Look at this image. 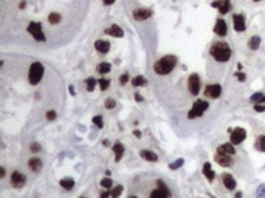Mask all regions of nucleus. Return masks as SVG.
Wrapping results in <instances>:
<instances>
[{
    "label": "nucleus",
    "mask_w": 265,
    "mask_h": 198,
    "mask_svg": "<svg viewBox=\"0 0 265 198\" xmlns=\"http://www.w3.org/2000/svg\"><path fill=\"white\" fill-rule=\"evenodd\" d=\"M245 136H246V132H245V129H240V127H236L233 132H231V144L233 146H237V144H240L243 139H245Z\"/></svg>",
    "instance_id": "nucleus-7"
},
{
    "label": "nucleus",
    "mask_w": 265,
    "mask_h": 198,
    "mask_svg": "<svg viewBox=\"0 0 265 198\" xmlns=\"http://www.w3.org/2000/svg\"><path fill=\"white\" fill-rule=\"evenodd\" d=\"M28 33H30L36 40H39V42H44V40H45V34L42 33V27H41V23L31 22V23L28 25Z\"/></svg>",
    "instance_id": "nucleus-5"
},
{
    "label": "nucleus",
    "mask_w": 265,
    "mask_h": 198,
    "mask_svg": "<svg viewBox=\"0 0 265 198\" xmlns=\"http://www.w3.org/2000/svg\"><path fill=\"white\" fill-rule=\"evenodd\" d=\"M217 152L220 153V155H234L236 153V149H234V146L233 144H222L219 149H217Z\"/></svg>",
    "instance_id": "nucleus-16"
},
{
    "label": "nucleus",
    "mask_w": 265,
    "mask_h": 198,
    "mask_svg": "<svg viewBox=\"0 0 265 198\" xmlns=\"http://www.w3.org/2000/svg\"><path fill=\"white\" fill-rule=\"evenodd\" d=\"M59 184H61V187H62V189H65V190H70V189H73V186H75V181H73L71 178H64V179H61V181H59Z\"/></svg>",
    "instance_id": "nucleus-24"
},
{
    "label": "nucleus",
    "mask_w": 265,
    "mask_h": 198,
    "mask_svg": "<svg viewBox=\"0 0 265 198\" xmlns=\"http://www.w3.org/2000/svg\"><path fill=\"white\" fill-rule=\"evenodd\" d=\"M96 82H98L96 79H93V77H88V79H87V90H88V91H93V90H95V85H96Z\"/></svg>",
    "instance_id": "nucleus-32"
},
{
    "label": "nucleus",
    "mask_w": 265,
    "mask_h": 198,
    "mask_svg": "<svg viewBox=\"0 0 265 198\" xmlns=\"http://www.w3.org/2000/svg\"><path fill=\"white\" fill-rule=\"evenodd\" d=\"M48 22H50L51 25L59 23V22H61V14H59V13H51V14L48 16Z\"/></svg>",
    "instance_id": "nucleus-29"
},
{
    "label": "nucleus",
    "mask_w": 265,
    "mask_h": 198,
    "mask_svg": "<svg viewBox=\"0 0 265 198\" xmlns=\"http://www.w3.org/2000/svg\"><path fill=\"white\" fill-rule=\"evenodd\" d=\"M28 166H30V169H31L33 172H39V170L42 169V161H41L39 158H31V159L28 161Z\"/></svg>",
    "instance_id": "nucleus-21"
},
{
    "label": "nucleus",
    "mask_w": 265,
    "mask_h": 198,
    "mask_svg": "<svg viewBox=\"0 0 265 198\" xmlns=\"http://www.w3.org/2000/svg\"><path fill=\"white\" fill-rule=\"evenodd\" d=\"M129 198H137V196H134V195H130V196H129Z\"/></svg>",
    "instance_id": "nucleus-51"
},
{
    "label": "nucleus",
    "mask_w": 265,
    "mask_h": 198,
    "mask_svg": "<svg viewBox=\"0 0 265 198\" xmlns=\"http://www.w3.org/2000/svg\"><path fill=\"white\" fill-rule=\"evenodd\" d=\"M135 99H137V102H143V96H141V94H138V93L135 94Z\"/></svg>",
    "instance_id": "nucleus-44"
},
{
    "label": "nucleus",
    "mask_w": 265,
    "mask_h": 198,
    "mask_svg": "<svg viewBox=\"0 0 265 198\" xmlns=\"http://www.w3.org/2000/svg\"><path fill=\"white\" fill-rule=\"evenodd\" d=\"M257 198H265V184H262L257 189Z\"/></svg>",
    "instance_id": "nucleus-37"
},
{
    "label": "nucleus",
    "mask_w": 265,
    "mask_h": 198,
    "mask_svg": "<svg viewBox=\"0 0 265 198\" xmlns=\"http://www.w3.org/2000/svg\"><path fill=\"white\" fill-rule=\"evenodd\" d=\"M19 6H20V8H25V6H27V2H20V5H19Z\"/></svg>",
    "instance_id": "nucleus-49"
},
{
    "label": "nucleus",
    "mask_w": 265,
    "mask_h": 198,
    "mask_svg": "<svg viewBox=\"0 0 265 198\" xmlns=\"http://www.w3.org/2000/svg\"><path fill=\"white\" fill-rule=\"evenodd\" d=\"M104 107H105V109H113V107H115V101H113L112 97L105 99V102H104Z\"/></svg>",
    "instance_id": "nucleus-36"
},
{
    "label": "nucleus",
    "mask_w": 265,
    "mask_h": 198,
    "mask_svg": "<svg viewBox=\"0 0 265 198\" xmlns=\"http://www.w3.org/2000/svg\"><path fill=\"white\" fill-rule=\"evenodd\" d=\"M113 152H115V161H119L124 155V146L121 142H116L113 146Z\"/></svg>",
    "instance_id": "nucleus-20"
},
{
    "label": "nucleus",
    "mask_w": 265,
    "mask_h": 198,
    "mask_svg": "<svg viewBox=\"0 0 265 198\" xmlns=\"http://www.w3.org/2000/svg\"><path fill=\"white\" fill-rule=\"evenodd\" d=\"M105 33H107L109 36H112V37H118V39L124 36V31L121 30V27H119V25H112L110 28H107V30H105Z\"/></svg>",
    "instance_id": "nucleus-15"
},
{
    "label": "nucleus",
    "mask_w": 265,
    "mask_h": 198,
    "mask_svg": "<svg viewBox=\"0 0 265 198\" xmlns=\"http://www.w3.org/2000/svg\"><path fill=\"white\" fill-rule=\"evenodd\" d=\"M240 196H242V192H237L236 193V198H240Z\"/></svg>",
    "instance_id": "nucleus-50"
},
{
    "label": "nucleus",
    "mask_w": 265,
    "mask_h": 198,
    "mask_svg": "<svg viewBox=\"0 0 265 198\" xmlns=\"http://www.w3.org/2000/svg\"><path fill=\"white\" fill-rule=\"evenodd\" d=\"M127 80H129V74H122V76L119 77V84H121V85H124Z\"/></svg>",
    "instance_id": "nucleus-42"
},
{
    "label": "nucleus",
    "mask_w": 265,
    "mask_h": 198,
    "mask_svg": "<svg viewBox=\"0 0 265 198\" xmlns=\"http://www.w3.org/2000/svg\"><path fill=\"white\" fill-rule=\"evenodd\" d=\"M152 16V11L151 10H146V8H140V10H135L134 11V19L135 20H146Z\"/></svg>",
    "instance_id": "nucleus-10"
},
{
    "label": "nucleus",
    "mask_w": 265,
    "mask_h": 198,
    "mask_svg": "<svg viewBox=\"0 0 265 198\" xmlns=\"http://www.w3.org/2000/svg\"><path fill=\"white\" fill-rule=\"evenodd\" d=\"M182 166H183V159L180 158V159H177L175 163L169 164V169H172V170H174V169H178V167H182Z\"/></svg>",
    "instance_id": "nucleus-35"
},
{
    "label": "nucleus",
    "mask_w": 265,
    "mask_h": 198,
    "mask_svg": "<svg viewBox=\"0 0 265 198\" xmlns=\"http://www.w3.org/2000/svg\"><path fill=\"white\" fill-rule=\"evenodd\" d=\"M95 48H96V51L105 54V53L110 50V43H109L107 40H96V42H95Z\"/></svg>",
    "instance_id": "nucleus-18"
},
{
    "label": "nucleus",
    "mask_w": 265,
    "mask_h": 198,
    "mask_svg": "<svg viewBox=\"0 0 265 198\" xmlns=\"http://www.w3.org/2000/svg\"><path fill=\"white\" fill-rule=\"evenodd\" d=\"M134 136H137V138H141V132H140V130H135V132H134Z\"/></svg>",
    "instance_id": "nucleus-46"
},
{
    "label": "nucleus",
    "mask_w": 265,
    "mask_h": 198,
    "mask_svg": "<svg viewBox=\"0 0 265 198\" xmlns=\"http://www.w3.org/2000/svg\"><path fill=\"white\" fill-rule=\"evenodd\" d=\"M110 64L109 62H102V64H99L98 67H96V71L99 73V74H107L109 71H110Z\"/></svg>",
    "instance_id": "nucleus-25"
},
{
    "label": "nucleus",
    "mask_w": 265,
    "mask_h": 198,
    "mask_svg": "<svg viewBox=\"0 0 265 198\" xmlns=\"http://www.w3.org/2000/svg\"><path fill=\"white\" fill-rule=\"evenodd\" d=\"M147 80H146V77H143V76H137V77H134L132 79V85L134 87H140V85H144Z\"/></svg>",
    "instance_id": "nucleus-30"
},
{
    "label": "nucleus",
    "mask_w": 265,
    "mask_h": 198,
    "mask_svg": "<svg viewBox=\"0 0 265 198\" xmlns=\"http://www.w3.org/2000/svg\"><path fill=\"white\" fill-rule=\"evenodd\" d=\"M121 192H122V186H115V187L112 189L110 196H112V198H118V196L121 195Z\"/></svg>",
    "instance_id": "nucleus-31"
},
{
    "label": "nucleus",
    "mask_w": 265,
    "mask_h": 198,
    "mask_svg": "<svg viewBox=\"0 0 265 198\" xmlns=\"http://www.w3.org/2000/svg\"><path fill=\"white\" fill-rule=\"evenodd\" d=\"M47 119H48V121H53V119H56V112H53V110L47 112Z\"/></svg>",
    "instance_id": "nucleus-40"
},
{
    "label": "nucleus",
    "mask_w": 265,
    "mask_h": 198,
    "mask_svg": "<svg viewBox=\"0 0 265 198\" xmlns=\"http://www.w3.org/2000/svg\"><path fill=\"white\" fill-rule=\"evenodd\" d=\"M256 149L259 152H265V135H260L256 139Z\"/></svg>",
    "instance_id": "nucleus-28"
},
{
    "label": "nucleus",
    "mask_w": 265,
    "mask_h": 198,
    "mask_svg": "<svg viewBox=\"0 0 265 198\" xmlns=\"http://www.w3.org/2000/svg\"><path fill=\"white\" fill-rule=\"evenodd\" d=\"M250 101L254 102V104H262V102L265 101V94H262V93H254V94L250 97Z\"/></svg>",
    "instance_id": "nucleus-27"
},
{
    "label": "nucleus",
    "mask_w": 265,
    "mask_h": 198,
    "mask_svg": "<svg viewBox=\"0 0 265 198\" xmlns=\"http://www.w3.org/2000/svg\"><path fill=\"white\" fill-rule=\"evenodd\" d=\"M30 150H31L33 153H36V152H39V150H41V144H37V142H33V144L30 146Z\"/></svg>",
    "instance_id": "nucleus-39"
},
{
    "label": "nucleus",
    "mask_w": 265,
    "mask_h": 198,
    "mask_svg": "<svg viewBox=\"0 0 265 198\" xmlns=\"http://www.w3.org/2000/svg\"><path fill=\"white\" fill-rule=\"evenodd\" d=\"M237 79H239L240 82H243V80H245V74H243V73H237Z\"/></svg>",
    "instance_id": "nucleus-43"
},
{
    "label": "nucleus",
    "mask_w": 265,
    "mask_h": 198,
    "mask_svg": "<svg viewBox=\"0 0 265 198\" xmlns=\"http://www.w3.org/2000/svg\"><path fill=\"white\" fill-rule=\"evenodd\" d=\"M214 31H216V34H217V36L225 37V36H226V31H228V28H226V22H225V20H222V19H219V20L216 22V28H214Z\"/></svg>",
    "instance_id": "nucleus-13"
},
{
    "label": "nucleus",
    "mask_w": 265,
    "mask_h": 198,
    "mask_svg": "<svg viewBox=\"0 0 265 198\" xmlns=\"http://www.w3.org/2000/svg\"><path fill=\"white\" fill-rule=\"evenodd\" d=\"M169 195L171 193H168L166 190H163V189H155L152 193H151V198H169Z\"/></svg>",
    "instance_id": "nucleus-22"
},
{
    "label": "nucleus",
    "mask_w": 265,
    "mask_h": 198,
    "mask_svg": "<svg viewBox=\"0 0 265 198\" xmlns=\"http://www.w3.org/2000/svg\"><path fill=\"white\" fill-rule=\"evenodd\" d=\"M208 107H209V104H208L206 101H202V99H199V101H195V102H194V105H192L191 112L188 113V118H189V119H194V118L202 116V115L208 110Z\"/></svg>",
    "instance_id": "nucleus-4"
},
{
    "label": "nucleus",
    "mask_w": 265,
    "mask_h": 198,
    "mask_svg": "<svg viewBox=\"0 0 265 198\" xmlns=\"http://www.w3.org/2000/svg\"><path fill=\"white\" fill-rule=\"evenodd\" d=\"M254 110L256 112H265V105L263 104H254Z\"/></svg>",
    "instance_id": "nucleus-41"
},
{
    "label": "nucleus",
    "mask_w": 265,
    "mask_h": 198,
    "mask_svg": "<svg viewBox=\"0 0 265 198\" xmlns=\"http://www.w3.org/2000/svg\"><path fill=\"white\" fill-rule=\"evenodd\" d=\"M203 173H205V176H206L209 181L214 179V170L211 169V164H209V163H205V166H203Z\"/></svg>",
    "instance_id": "nucleus-23"
},
{
    "label": "nucleus",
    "mask_w": 265,
    "mask_h": 198,
    "mask_svg": "<svg viewBox=\"0 0 265 198\" xmlns=\"http://www.w3.org/2000/svg\"><path fill=\"white\" fill-rule=\"evenodd\" d=\"M206 96L208 97H212V99H216V97H219L220 94H222V87L219 85V84H214V85H208V88H206Z\"/></svg>",
    "instance_id": "nucleus-11"
},
{
    "label": "nucleus",
    "mask_w": 265,
    "mask_h": 198,
    "mask_svg": "<svg viewBox=\"0 0 265 198\" xmlns=\"http://www.w3.org/2000/svg\"><path fill=\"white\" fill-rule=\"evenodd\" d=\"M188 87H189V93L191 94H199V91H200V77H199V74H191L189 76V79H188Z\"/></svg>",
    "instance_id": "nucleus-6"
},
{
    "label": "nucleus",
    "mask_w": 265,
    "mask_h": 198,
    "mask_svg": "<svg viewBox=\"0 0 265 198\" xmlns=\"http://www.w3.org/2000/svg\"><path fill=\"white\" fill-rule=\"evenodd\" d=\"M222 181H223V186H225L228 190L236 189V179L233 178V175H229V173H223V175H222Z\"/></svg>",
    "instance_id": "nucleus-14"
},
{
    "label": "nucleus",
    "mask_w": 265,
    "mask_h": 198,
    "mask_svg": "<svg viewBox=\"0 0 265 198\" xmlns=\"http://www.w3.org/2000/svg\"><path fill=\"white\" fill-rule=\"evenodd\" d=\"M175 64H177V57H175V56H165V57H161L160 60L155 62L154 70H155L157 74L165 76V74H169V73L174 70Z\"/></svg>",
    "instance_id": "nucleus-1"
},
{
    "label": "nucleus",
    "mask_w": 265,
    "mask_h": 198,
    "mask_svg": "<svg viewBox=\"0 0 265 198\" xmlns=\"http://www.w3.org/2000/svg\"><path fill=\"white\" fill-rule=\"evenodd\" d=\"M101 186L105 187V189H110V187L113 186V183H112L110 178H104V179H101Z\"/></svg>",
    "instance_id": "nucleus-34"
},
{
    "label": "nucleus",
    "mask_w": 265,
    "mask_h": 198,
    "mask_svg": "<svg viewBox=\"0 0 265 198\" xmlns=\"http://www.w3.org/2000/svg\"><path fill=\"white\" fill-rule=\"evenodd\" d=\"M259 45H260V37H259V36H253V37L250 39V42H248L250 50H257Z\"/></svg>",
    "instance_id": "nucleus-26"
},
{
    "label": "nucleus",
    "mask_w": 265,
    "mask_h": 198,
    "mask_svg": "<svg viewBox=\"0 0 265 198\" xmlns=\"http://www.w3.org/2000/svg\"><path fill=\"white\" fill-rule=\"evenodd\" d=\"M254 2H260V0H254Z\"/></svg>",
    "instance_id": "nucleus-52"
},
{
    "label": "nucleus",
    "mask_w": 265,
    "mask_h": 198,
    "mask_svg": "<svg viewBox=\"0 0 265 198\" xmlns=\"http://www.w3.org/2000/svg\"><path fill=\"white\" fill-rule=\"evenodd\" d=\"M216 161H217L220 166H223V167H229V166L233 164V159H231L229 155H220V153H217Z\"/></svg>",
    "instance_id": "nucleus-17"
},
{
    "label": "nucleus",
    "mask_w": 265,
    "mask_h": 198,
    "mask_svg": "<svg viewBox=\"0 0 265 198\" xmlns=\"http://www.w3.org/2000/svg\"><path fill=\"white\" fill-rule=\"evenodd\" d=\"M214 8H219V13L220 14H226L231 8V3H229V0H217V2L212 3Z\"/></svg>",
    "instance_id": "nucleus-12"
},
{
    "label": "nucleus",
    "mask_w": 265,
    "mask_h": 198,
    "mask_svg": "<svg viewBox=\"0 0 265 198\" xmlns=\"http://www.w3.org/2000/svg\"><path fill=\"white\" fill-rule=\"evenodd\" d=\"M233 27L237 33H242L245 31V16L243 14H234L233 16Z\"/></svg>",
    "instance_id": "nucleus-8"
},
{
    "label": "nucleus",
    "mask_w": 265,
    "mask_h": 198,
    "mask_svg": "<svg viewBox=\"0 0 265 198\" xmlns=\"http://www.w3.org/2000/svg\"><path fill=\"white\" fill-rule=\"evenodd\" d=\"M98 84H99L101 90H107V88H109V85H110V80H109V79H99V80H98Z\"/></svg>",
    "instance_id": "nucleus-33"
},
{
    "label": "nucleus",
    "mask_w": 265,
    "mask_h": 198,
    "mask_svg": "<svg viewBox=\"0 0 265 198\" xmlns=\"http://www.w3.org/2000/svg\"><path fill=\"white\" fill-rule=\"evenodd\" d=\"M25 183H27V178H25L24 173H20L17 170L13 172V175H11V184L14 187H22V186H25Z\"/></svg>",
    "instance_id": "nucleus-9"
},
{
    "label": "nucleus",
    "mask_w": 265,
    "mask_h": 198,
    "mask_svg": "<svg viewBox=\"0 0 265 198\" xmlns=\"http://www.w3.org/2000/svg\"><path fill=\"white\" fill-rule=\"evenodd\" d=\"M141 158L143 159H146V161H151V163H155V161H158V156L154 153V152H151V150H141Z\"/></svg>",
    "instance_id": "nucleus-19"
},
{
    "label": "nucleus",
    "mask_w": 265,
    "mask_h": 198,
    "mask_svg": "<svg viewBox=\"0 0 265 198\" xmlns=\"http://www.w3.org/2000/svg\"><path fill=\"white\" fill-rule=\"evenodd\" d=\"M0 176H2V178L5 176V167H2V169H0Z\"/></svg>",
    "instance_id": "nucleus-48"
},
{
    "label": "nucleus",
    "mask_w": 265,
    "mask_h": 198,
    "mask_svg": "<svg viewBox=\"0 0 265 198\" xmlns=\"http://www.w3.org/2000/svg\"><path fill=\"white\" fill-rule=\"evenodd\" d=\"M109 196H110V193H109V192H107V190H105V192H102V193H101V198H109Z\"/></svg>",
    "instance_id": "nucleus-45"
},
{
    "label": "nucleus",
    "mask_w": 265,
    "mask_h": 198,
    "mask_svg": "<svg viewBox=\"0 0 265 198\" xmlns=\"http://www.w3.org/2000/svg\"><path fill=\"white\" fill-rule=\"evenodd\" d=\"M211 56L217 62H226L231 57V48L226 42H217L211 47Z\"/></svg>",
    "instance_id": "nucleus-2"
},
{
    "label": "nucleus",
    "mask_w": 265,
    "mask_h": 198,
    "mask_svg": "<svg viewBox=\"0 0 265 198\" xmlns=\"http://www.w3.org/2000/svg\"><path fill=\"white\" fill-rule=\"evenodd\" d=\"M81 198H85V196H81Z\"/></svg>",
    "instance_id": "nucleus-53"
},
{
    "label": "nucleus",
    "mask_w": 265,
    "mask_h": 198,
    "mask_svg": "<svg viewBox=\"0 0 265 198\" xmlns=\"http://www.w3.org/2000/svg\"><path fill=\"white\" fill-rule=\"evenodd\" d=\"M93 124H95L96 127L101 129V127H102V118H101V116H95V118H93Z\"/></svg>",
    "instance_id": "nucleus-38"
},
{
    "label": "nucleus",
    "mask_w": 265,
    "mask_h": 198,
    "mask_svg": "<svg viewBox=\"0 0 265 198\" xmlns=\"http://www.w3.org/2000/svg\"><path fill=\"white\" fill-rule=\"evenodd\" d=\"M44 76V67L41 62H34L31 67H30V74H28V80L31 85H37L41 82Z\"/></svg>",
    "instance_id": "nucleus-3"
},
{
    "label": "nucleus",
    "mask_w": 265,
    "mask_h": 198,
    "mask_svg": "<svg viewBox=\"0 0 265 198\" xmlns=\"http://www.w3.org/2000/svg\"><path fill=\"white\" fill-rule=\"evenodd\" d=\"M115 0H104V5H112Z\"/></svg>",
    "instance_id": "nucleus-47"
}]
</instances>
